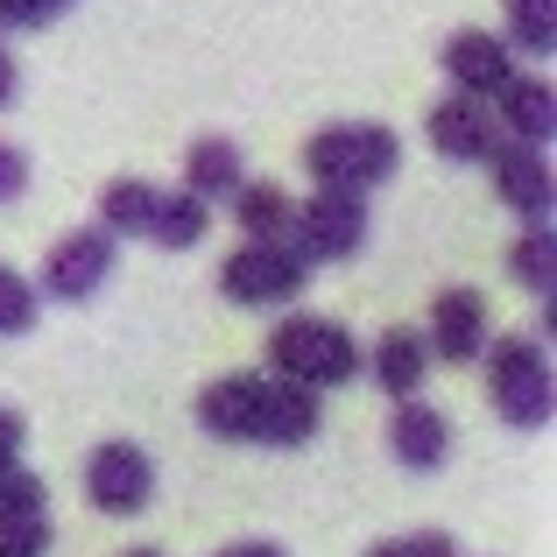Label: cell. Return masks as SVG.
Instances as JSON below:
<instances>
[{
	"mask_svg": "<svg viewBox=\"0 0 557 557\" xmlns=\"http://www.w3.org/2000/svg\"><path fill=\"white\" fill-rule=\"evenodd\" d=\"M198 423L226 445H311L325 403L275 374H226L198 395Z\"/></svg>",
	"mask_w": 557,
	"mask_h": 557,
	"instance_id": "obj_1",
	"label": "cell"
},
{
	"mask_svg": "<svg viewBox=\"0 0 557 557\" xmlns=\"http://www.w3.org/2000/svg\"><path fill=\"white\" fill-rule=\"evenodd\" d=\"M304 170H311L318 190H346V198H368L374 184H388L403 170V141L374 121H339V127H318L304 141Z\"/></svg>",
	"mask_w": 557,
	"mask_h": 557,
	"instance_id": "obj_2",
	"label": "cell"
},
{
	"mask_svg": "<svg viewBox=\"0 0 557 557\" xmlns=\"http://www.w3.org/2000/svg\"><path fill=\"white\" fill-rule=\"evenodd\" d=\"M269 368H275V381H297V388L325 395V388L360 374V346L332 318H283L269 332Z\"/></svg>",
	"mask_w": 557,
	"mask_h": 557,
	"instance_id": "obj_3",
	"label": "cell"
},
{
	"mask_svg": "<svg viewBox=\"0 0 557 557\" xmlns=\"http://www.w3.org/2000/svg\"><path fill=\"white\" fill-rule=\"evenodd\" d=\"M487 395H494V409H502V423H516V431H544L550 403H557L544 346L516 339V332H508L502 346H487Z\"/></svg>",
	"mask_w": 557,
	"mask_h": 557,
	"instance_id": "obj_4",
	"label": "cell"
},
{
	"mask_svg": "<svg viewBox=\"0 0 557 557\" xmlns=\"http://www.w3.org/2000/svg\"><path fill=\"white\" fill-rule=\"evenodd\" d=\"M304 283H311V261L289 240H240L226 255V269H219V289L233 304H247V311H275V304L304 297Z\"/></svg>",
	"mask_w": 557,
	"mask_h": 557,
	"instance_id": "obj_5",
	"label": "cell"
},
{
	"mask_svg": "<svg viewBox=\"0 0 557 557\" xmlns=\"http://www.w3.org/2000/svg\"><path fill=\"white\" fill-rule=\"evenodd\" d=\"M289 247L304 261H354L368 247V198H346V190H318L289 212Z\"/></svg>",
	"mask_w": 557,
	"mask_h": 557,
	"instance_id": "obj_6",
	"label": "cell"
},
{
	"mask_svg": "<svg viewBox=\"0 0 557 557\" xmlns=\"http://www.w3.org/2000/svg\"><path fill=\"white\" fill-rule=\"evenodd\" d=\"M113 247H121V240H107L99 226L64 233V240L42 255V275H36L28 289H36V297H50V304H85V297H92V289L113 275Z\"/></svg>",
	"mask_w": 557,
	"mask_h": 557,
	"instance_id": "obj_7",
	"label": "cell"
},
{
	"mask_svg": "<svg viewBox=\"0 0 557 557\" xmlns=\"http://www.w3.org/2000/svg\"><path fill=\"white\" fill-rule=\"evenodd\" d=\"M85 494H92L99 516H141L156 494V466L141 445H127V437H107V445L85 459Z\"/></svg>",
	"mask_w": 557,
	"mask_h": 557,
	"instance_id": "obj_8",
	"label": "cell"
},
{
	"mask_svg": "<svg viewBox=\"0 0 557 557\" xmlns=\"http://www.w3.org/2000/svg\"><path fill=\"white\" fill-rule=\"evenodd\" d=\"M445 71H451V85H459V99L487 107V99H502L508 78H516V50H508L502 36H487V28H459V36L445 42Z\"/></svg>",
	"mask_w": 557,
	"mask_h": 557,
	"instance_id": "obj_9",
	"label": "cell"
},
{
	"mask_svg": "<svg viewBox=\"0 0 557 557\" xmlns=\"http://www.w3.org/2000/svg\"><path fill=\"white\" fill-rule=\"evenodd\" d=\"M50 550V487L28 466L0 473V557H42Z\"/></svg>",
	"mask_w": 557,
	"mask_h": 557,
	"instance_id": "obj_10",
	"label": "cell"
},
{
	"mask_svg": "<svg viewBox=\"0 0 557 557\" xmlns=\"http://www.w3.org/2000/svg\"><path fill=\"white\" fill-rule=\"evenodd\" d=\"M487 170H494V198H502L508 212H522L530 226H544V212H550V163H544V149L494 141Z\"/></svg>",
	"mask_w": 557,
	"mask_h": 557,
	"instance_id": "obj_11",
	"label": "cell"
},
{
	"mask_svg": "<svg viewBox=\"0 0 557 557\" xmlns=\"http://www.w3.org/2000/svg\"><path fill=\"white\" fill-rule=\"evenodd\" d=\"M423 135H431V149L445 156V163H487L494 141H502V127H494L487 107H473V99H437L431 121H423Z\"/></svg>",
	"mask_w": 557,
	"mask_h": 557,
	"instance_id": "obj_12",
	"label": "cell"
},
{
	"mask_svg": "<svg viewBox=\"0 0 557 557\" xmlns=\"http://www.w3.org/2000/svg\"><path fill=\"white\" fill-rule=\"evenodd\" d=\"M431 360H473L487 354V297L480 289H445L431 304V332H423Z\"/></svg>",
	"mask_w": 557,
	"mask_h": 557,
	"instance_id": "obj_13",
	"label": "cell"
},
{
	"mask_svg": "<svg viewBox=\"0 0 557 557\" xmlns=\"http://www.w3.org/2000/svg\"><path fill=\"white\" fill-rule=\"evenodd\" d=\"M388 451L409 466V473H437L445 466V451H451V423H445V409H431V403H403L388 417Z\"/></svg>",
	"mask_w": 557,
	"mask_h": 557,
	"instance_id": "obj_14",
	"label": "cell"
},
{
	"mask_svg": "<svg viewBox=\"0 0 557 557\" xmlns=\"http://www.w3.org/2000/svg\"><path fill=\"white\" fill-rule=\"evenodd\" d=\"M502 121H508V141H522V149H544L550 127H557V99H550V78H536V71H516L502 92Z\"/></svg>",
	"mask_w": 557,
	"mask_h": 557,
	"instance_id": "obj_15",
	"label": "cell"
},
{
	"mask_svg": "<svg viewBox=\"0 0 557 557\" xmlns=\"http://www.w3.org/2000/svg\"><path fill=\"white\" fill-rule=\"evenodd\" d=\"M374 381L388 395H403V403H417V388L431 381V346H423V332H409V325H388V332H381Z\"/></svg>",
	"mask_w": 557,
	"mask_h": 557,
	"instance_id": "obj_16",
	"label": "cell"
},
{
	"mask_svg": "<svg viewBox=\"0 0 557 557\" xmlns=\"http://www.w3.org/2000/svg\"><path fill=\"white\" fill-rule=\"evenodd\" d=\"M240 184H247V170H240V149H233V141H219V135L190 141V156H184V190H190L198 205L233 198Z\"/></svg>",
	"mask_w": 557,
	"mask_h": 557,
	"instance_id": "obj_17",
	"label": "cell"
},
{
	"mask_svg": "<svg viewBox=\"0 0 557 557\" xmlns=\"http://www.w3.org/2000/svg\"><path fill=\"white\" fill-rule=\"evenodd\" d=\"M205 226H212V205H198L190 190H156V219L141 240H156L163 255H184V247L205 240Z\"/></svg>",
	"mask_w": 557,
	"mask_h": 557,
	"instance_id": "obj_18",
	"label": "cell"
},
{
	"mask_svg": "<svg viewBox=\"0 0 557 557\" xmlns=\"http://www.w3.org/2000/svg\"><path fill=\"white\" fill-rule=\"evenodd\" d=\"M149 219H156V184L113 177L107 190H99V233H107V240H141Z\"/></svg>",
	"mask_w": 557,
	"mask_h": 557,
	"instance_id": "obj_19",
	"label": "cell"
},
{
	"mask_svg": "<svg viewBox=\"0 0 557 557\" xmlns=\"http://www.w3.org/2000/svg\"><path fill=\"white\" fill-rule=\"evenodd\" d=\"M289 212H297V205H289V190L275 184V177L233 190V219H240L247 240H289Z\"/></svg>",
	"mask_w": 557,
	"mask_h": 557,
	"instance_id": "obj_20",
	"label": "cell"
},
{
	"mask_svg": "<svg viewBox=\"0 0 557 557\" xmlns=\"http://www.w3.org/2000/svg\"><path fill=\"white\" fill-rule=\"evenodd\" d=\"M502 14H508V50H530V57H544L557 50V0H502Z\"/></svg>",
	"mask_w": 557,
	"mask_h": 557,
	"instance_id": "obj_21",
	"label": "cell"
},
{
	"mask_svg": "<svg viewBox=\"0 0 557 557\" xmlns=\"http://www.w3.org/2000/svg\"><path fill=\"white\" fill-rule=\"evenodd\" d=\"M516 275L536 289V297H550V283H557V233L550 226H530L516 240Z\"/></svg>",
	"mask_w": 557,
	"mask_h": 557,
	"instance_id": "obj_22",
	"label": "cell"
},
{
	"mask_svg": "<svg viewBox=\"0 0 557 557\" xmlns=\"http://www.w3.org/2000/svg\"><path fill=\"white\" fill-rule=\"evenodd\" d=\"M28 325H36V289L0 261V339H22Z\"/></svg>",
	"mask_w": 557,
	"mask_h": 557,
	"instance_id": "obj_23",
	"label": "cell"
},
{
	"mask_svg": "<svg viewBox=\"0 0 557 557\" xmlns=\"http://www.w3.org/2000/svg\"><path fill=\"white\" fill-rule=\"evenodd\" d=\"M71 0H0V28H50Z\"/></svg>",
	"mask_w": 557,
	"mask_h": 557,
	"instance_id": "obj_24",
	"label": "cell"
},
{
	"mask_svg": "<svg viewBox=\"0 0 557 557\" xmlns=\"http://www.w3.org/2000/svg\"><path fill=\"white\" fill-rule=\"evenodd\" d=\"M368 557H459V550H451V536H431V530H423V536H395V544H374Z\"/></svg>",
	"mask_w": 557,
	"mask_h": 557,
	"instance_id": "obj_25",
	"label": "cell"
},
{
	"mask_svg": "<svg viewBox=\"0 0 557 557\" xmlns=\"http://www.w3.org/2000/svg\"><path fill=\"white\" fill-rule=\"evenodd\" d=\"M22 190H28V156L14 141H0V205H14Z\"/></svg>",
	"mask_w": 557,
	"mask_h": 557,
	"instance_id": "obj_26",
	"label": "cell"
},
{
	"mask_svg": "<svg viewBox=\"0 0 557 557\" xmlns=\"http://www.w3.org/2000/svg\"><path fill=\"white\" fill-rule=\"evenodd\" d=\"M14 466H22V417L0 409V473H14Z\"/></svg>",
	"mask_w": 557,
	"mask_h": 557,
	"instance_id": "obj_27",
	"label": "cell"
},
{
	"mask_svg": "<svg viewBox=\"0 0 557 557\" xmlns=\"http://www.w3.org/2000/svg\"><path fill=\"white\" fill-rule=\"evenodd\" d=\"M219 557H289L283 544H233V550H219Z\"/></svg>",
	"mask_w": 557,
	"mask_h": 557,
	"instance_id": "obj_28",
	"label": "cell"
},
{
	"mask_svg": "<svg viewBox=\"0 0 557 557\" xmlns=\"http://www.w3.org/2000/svg\"><path fill=\"white\" fill-rule=\"evenodd\" d=\"M0 107H14V57L0 50Z\"/></svg>",
	"mask_w": 557,
	"mask_h": 557,
	"instance_id": "obj_29",
	"label": "cell"
},
{
	"mask_svg": "<svg viewBox=\"0 0 557 557\" xmlns=\"http://www.w3.org/2000/svg\"><path fill=\"white\" fill-rule=\"evenodd\" d=\"M127 557H163V550H127Z\"/></svg>",
	"mask_w": 557,
	"mask_h": 557,
	"instance_id": "obj_30",
	"label": "cell"
}]
</instances>
